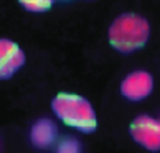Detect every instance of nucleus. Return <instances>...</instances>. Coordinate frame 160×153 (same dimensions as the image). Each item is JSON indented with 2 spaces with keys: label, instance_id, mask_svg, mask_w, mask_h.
<instances>
[{
  "label": "nucleus",
  "instance_id": "1",
  "mask_svg": "<svg viewBox=\"0 0 160 153\" xmlns=\"http://www.w3.org/2000/svg\"><path fill=\"white\" fill-rule=\"evenodd\" d=\"M151 36L146 17L137 13H122L108 27V44L119 53L129 55L143 49Z\"/></svg>",
  "mask_w": 160,
  "mask_h": 153
},
{
  "label": "nucleus",
  "instance_id": "2",
  "mask_svg": "<svg viewBox=\"0 0 160 153\" xmlns=\"http://www.w3.org/2000/svg\"><path fill=\"white\" fill-rule=\"evenodd\" d=\"M50 108L53 114L68 127L83 134H91L98 130V116L88 99L74 92H58Z\"/></svg>",
  "mask_w": 160,
  "mask_h": 153
},
{
  "label": "nucleus",
  "instance_id": "3",
  "mask_svg": "<svg viewBox=\"0 0 160 153\" xmlns=\"http://www.w3.org/2000/svg\"><path fill=\"white\" fill-rule=\"evenodd\" d=\"M129 134L148 151H158L160 150V120L149 116L140 114L137 116L129 125Z\"/></svg>",
  "mask_w": 160,
  "mask_h": 153
},
{
  "label": "nucleus",
  "instance_id": "4",
  "mask_svg": "<svg viewBox=\"0 0 160 153\" xmlns=\"http://www.w3.org/2000/svg\"><path fill=\"white\" fill-rule=\"evenodd\" d=\"M27 63L21 45L8 38H0V81L13 78Z\"/></svg>",
  "mask_w": 160,
  "mask_h": 153
},
{
  "label": "nucleus",
  "instance_id": "5",
  "mask_svg": "<svg viewBox=\"0 0 160 153\" xmlns=\"http://www.w3.org/2000/svg\"><path fill=\"white\" fill-rule=\"evenodd\" d=\"M154 89V78L148 70H133L127 73L119 86L121 95L129 102H141L151 95Z\"/></svg>",
  "mask_w": 160,
  "mask_h": 153
},
{
  "label": "nucleus",
  "instance_id": "6",
  "mask_svg": "<svg viewBox=\"0 0 160 153\" xmlns=\"http://www.w3.org/2000/svg\"><path fill=\"white\" fill-rule=\"evenodd\" d=\"M58 134V128L57 125L50 120V119H38L32 128H30V141L36 148H49Z\"/></svg>",
  "mask_w": 160,
  "mask_h": 153
},
{
  "label": "nucleus",
  "instance_id": "7",
  "mask_svg": "<svg viewBox=\"0 0 160 153\" xmlns=\"http://www.w3.org/2000/svg\"><path fill=\"white\" fill-rule=\"evenodd\" d=\"M18 2L25 11L35 13V14H42L53 7L55 0H18Z\"/></svg>",
  "mask_w": 160,
  "mask_h": 153
},
{
  "label": "nucleus",
  "instance_id": "8",
  "mask_svg": "<svg viewBox=\"0 0 160 153\" xmlns=\"http://www.w3.org/2000/svg\"><path fill=\"white\" fill-rule=\"evenodd\" d=\"M55 153H82V144L75 137L68 136L58 144Z\"/></svg>",
  "mask_w": 160,
  "mask_h": 153
},
{
  "label": "nucleus",
  "instance_id": "9",
  "mask_svg": "<svg viewBox=\"0 0 160 153\" xmlns=\"http://www.w3.org/2000/svg\"><path fill=\"white\" fill-rule=\"evenodd\" d=\"M158 120H160V119H158Z\"/></svg>",
  "mask_w": 160,
  "mask_h": 153
}]
</instances>
